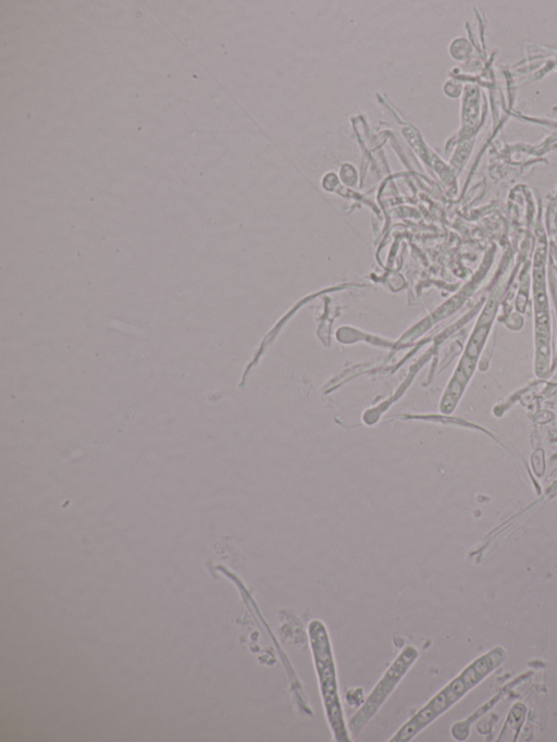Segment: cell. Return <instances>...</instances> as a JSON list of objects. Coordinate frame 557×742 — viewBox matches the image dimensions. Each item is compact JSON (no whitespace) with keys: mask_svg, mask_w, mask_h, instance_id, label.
Listing matches in <instances>:
<instances>
[{"mask_svg":"<svg viewBox=\"0 0 557 742\" xmlns=\"http://www.w3.org/2000/svg\"><path fill=\"white\" fill-rule=\"evenodd\" d=\"M505 657L504 650L495 647L473 660L404 722L388 741L408 742L414 739L422 730L457 703L468 691L496 669L505 660Z\"/></svg>","mask_w":557,"mask_h":742,"instance_id":"6da1fadb","label":"cell"},{"mask_svg":"<svg viewBox=\"0 0 557 742\" xmlns=\"http://www.w3.org/2000/svg\"><path fill=\"white\" fill-rule=\"evenodd\" d=\"M307 632L322 705L333 739L336 742H350L352 739L344 718L336 663L327 627L322 620L312 619Z\"/></svg>","mask_w":557,"mask_h":742,"instance_id":"7a4b0ae2","label":"cell"},{"mask_svg":"<svg viewBox=\"0 0 557 742\" xmlns=\"http://www.w3.org/2000/svg\"><path fill=\"white\" fill-rule=\"evenodd\" d=\"M546 288V247L540 243L532 267L534 372L539 378L546 376L550 368V314Z\"/></svg>","mask_w":557,"mask_h":742,"instance_id":"3957f363","label":"cell"},{"mask_svg":"<svg viewBox=\"0 0 557 742\" xmlns=\"http://www.w3.org/2000/svg\"><path fill=\"white\" fill-rule=\"evenodd\" d=\"M498 302L499 296L496 293L492 294L476 321L443 397L441 407L444 412H451L455 409L476 368L480 355L490 335Z\"/></svg>","mask_w":557,"mask_h":742,"instance_id":"277c9868","label":"cell"},{"mask_svg":"<svg viewBox=\"0 0 557 742\" xmlns=\"http://www.w3.org/2000/svg\"><path fill=\"white\" fill-rule=\"evenodd\" d=\"M418 650L412 645L404 647L385 670L358 710L350 717L347 728L351 739L356 738L367 724L376 715L382 705L395 690L418 658Z\"/></svg>","mask_w":557,"mask_h":742,"instance_id":"5b68a950","label":"cell"}]
</instances>
